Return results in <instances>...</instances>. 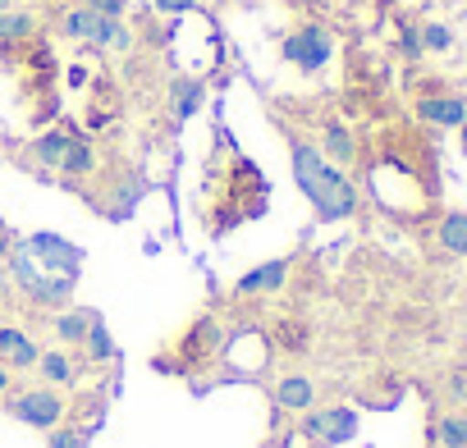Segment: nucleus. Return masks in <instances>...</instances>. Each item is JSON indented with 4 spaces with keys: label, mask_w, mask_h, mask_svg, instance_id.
Segmentation results:
<instances>
[{
    "label": "nucleus",
    "mask_w": 467,
    "mask_h": 448,
    "mask_svg": "<svg viewBox=\"0 0 467 448\" xmlns=\"http://www.w3.org/2000/svg\"><path fill=\"white\" fill-rule=\"evenodd\" d=\"M151 5H156L161 15H188V10L202 5V0H151Z\"/></svg>",
    "instance_id": "obj_28"
},
{
    "label": "nucleus",
    "mask_w": 467,
    "mask_h": 448,
    "mask_svg": "<svg viewBox=\"0 0 467 448\" xmlns=\"http://www.w3.org/2000/svg\"><path fill=\"white\" fill-rule=\"evenodd\" d=\"M37 375H42V384H51V389H74V384H78V361H74L65 348H51V352L37 357Z\"/></svg>",
    "instance_id": "obj_15"
},
{
    "label": "nucleus",
    "mask_w": 467,
    "mask_h": 448,
    "mask_svg": "<svg viewBox=\"0 0 467 448\" xmlns=\"http://www.w3.org/2000/svg\"><path fill=\"white\" fill-rule=\"evenodd\" d=\"M202 97H206V87H202L197 78H179V83L170 87V110H174V119H179V124L192 119V115L202 110Z\"/></svg>",
    "instance_id": "obj_18"
},
{
    "label": "nucleus",
    "mask_w": 467,
    "mask_h": 448,
    "mask_svg": "<svg viewBox=\"0 0 467 448\" xmlns=\"http://www.w3.org/2000/svg\"><path fill=\"white\" fill-rule=\"evenodd\" d=\"M88 5H92L97 15H106V19H124V10H129V0H88Z\"/></svg>",
    "instance_id": "obj_27"
},
{
    "label": "nucleus",
    "mask_w": 467,
    "mask_h": 448,
    "mask_svg": "<svg viewBox=\"0 0 467 448\" xmlns=\"http://www.w3.org/2000/svg\"><path fill=\"white\" fill-rule=\"evenodd\" d=\"M285 60L294 65V69H303V74H317V69H326L330 65V56H335V42H330V33L326 28H317V24H307V28H294L289 37H285Z\"/></svg>",
    "instance_id": "obj_6"
},
{
    "label": "nucleus",
    "mask_w": 467,
    "mask_h": 448,
    "mask_svg": "<svg viewBox=\"0 0 467 448\" xmlns=\"http://www.w3.org/2000/svg\"><path fill=\"white\" fill-rule=\"evenodd\" d=\"M435 439H440V448H467V416H462V412H449V416H440V425H435Z\"/></svg>",
    "instance_id": "obj_23"
},
{
    "label": "nucleus",
    "mask_w": 467,
    "mask_h": 448,
    "mask_svg": "<svg viewBox=\"0 0 467 448\" xmlns=\"http://www.w3.org/2000/svg\"><path fill=\"white\" fill-rule=\"evenodd\" d=\"M275 343H280V348H289V352H303V348H307V330H303L298 321H280Z\"/></svg>",
    "instance_id": "obj_24"
},
{
    "label": "nucleus",
    "mask_w": 467,
    "mask_h": 448,
    "mask_svg": "<svg viewBox=\"0 0 467 448\" xmlns=\"http://www.w3.org/2000/svg\"><path fill=\"white\" fill-rule=\"evenodd\" d=\"M24 248L42 266V275H69V280H78L83 252L69 239H60V234H33V239H24Z\"/></svg>",
    "instance_id": "obj_7"
},
{
    "label": "nucleus",
    "mask_w": 467,
    "mask_h": 448,
    "mask_svg": "<svg viewBox=\"0 0 467 448\" xmlns=\"http://www.w3.org/2000/svg\"><path fill=\"white\" fill-rule=\"evenodd\" d=\"M47 434H51V448H83L88 443V430H74V425H56Z\"/></svg>",
    "instance_id": "obj_26"
},
{
    "label": "nucleus",
    "mask_w": 467,
    "mask_h": 448,
    "mask_svg": "<svg viewBox=\"0 0 467 448\" xmlns=\"http://www.w3.org/2000/svg\"><path fill=\"white\" fill-rule=\"evenodd\" d=\"M453 46V33L444 24H426L421 28V51H449Z\"/></svg>",
    "instance_id": "obj_25"
},
{
    "label": "nucleus",
    "mask_w": 467,
    "mask_h": 448,
    "mask_svg": "<svg viewBox=\"0 0 467 448\" xmlns=\"http://www.w3.org/2000/svg\"><path fill=\"white\" fill-rule=\"evenodd\" d=\"M33 33H37V19L28 10H5V15H0V46L33 42Z\"/></svg>",
    "instance_id": "obj_20"
},
{
    "label": "nucleus",
    "mask_w": 467,
    "mask_h": 448,
    "mask_svg": "<svg viewBox=\"0 0 467 448\" xmlns=\"http://www.w3.org/2000/svg\"><path fill=\"white\" fill-rule=\"evenodd\" d=\"M10 5H15V0H0V15H5V10H10Z\"/></svg>",
    "instance_id": "obj_35"
},
{
    "label": "nucleus",
    "mask_w": 467,
    "mask_h": 448,
    "mask_svg": "<svg viewBox=\"0 0 467 448\" xmlns=\"http://www.w3.org/2000/svg\"><path fill=\"white\" fill-rule=\"evenodd\" d=\"M417 115L435 128H458L467 119V101L462 97H421L417 101Z\"/></svg>",
    "instance_id": "obj_14"
},
{
    "label": "nucleus",
    "mask_w": 467,
    "mask_h": 448,
    "mask_svg": "<svg viewBox=\"0 0 467 448\" xmlns=\"http://www.w3.org/2000/svg\"><path fill=\"white\" fill-rule=\"evenodd\" d=\"M449 393H453V398H462V393H467V380H462V375H453V380H449Z\"/></svg>",
    "instance_id": "obj_32"
},
{
    "label": "nucleus",
    "mask_w": 467,
    "mask_h": 448,
    "mask_svg": "<svg viewBox=\"0 0 467 448\" xmlns=\"http://www.w3.org/2000/svg\"><path fill=\"white\" fill-rule=\"evenodd\" d=\"M440 248L453 257H467V210H453L440 219Z\"/></svg>",
    "instance_id": "obj_21"
},
{
    "label": "nucleus",
    "mask_w": 467,
    "mask_h": 448,
    "mask_svg": "<svg viewBox=\"0 0 467 448\" xmlns=\"http://www.w3.org/2000/svg\"><path fill=\"white\" fill-rule=\"evenodd\" d=\"M10 375H15V371H10L5 361H0V393H10Z\"/></svg>",
    "instance_id": "obj_33"
},
{
    "label": "nucleus",
    "mask_w": 467,
    "mask_h": 448,
    "mask_svg": "<svg viewBox=\"0 0 467 448\" xmlns=\"http://www.w3.org/2000/svg\"><path fill=\"white\" fill-rule=\"evenodd\" d=\"M289 270H294V261H285V257L262 261V266H253L248 275H239L234 293H239V298H262V293H275V289H285V284H289Z\"/></svg>",
    "instance_id": "obj_8"
},
{
    "label": "nucleus",
    "mask_w": 467,
    "mask_h": 448,
    "mask_svg": "<svg viewBox=\"0 0 467 448\" xmlns=\"http://www.w3.org/2000/svg\"><path fill=\"white\" fill-rule=\"evenodd\" d=\"M215 357H220V325H215V316H197L183 334L170 339V348L156 357V366L174 371V375H197V371L215 366Z\"/></svg>",
    "instance_id": "obj_3"
},
{
    "label": "nucleus",
    "mask_w": 467,
    "mask_h": 448,
    "mask_svg": "<svg viewBox=\"0 0 467 448\" xmlns=\"http://www.w3.org/2000/svg\"><path fill=\"white\" fill-rule=\"evenodd\" d=\"M10 298H15V284H10L5 270H0V307H10Z\"/></svg>",
    "instance_id": "obj_30"
},
{
    "label": "nucleus",
    "mask_w": 467,
    "mask_h": 448,
    "mask_svg": "<svg viewBox=\"0 0 467 448\" xmlns=\"http://www.w3.org/2000/svg\"><path fill=\"white\" fill-rule=\"evenodd\" d=\"M97 147H92V137L88 133H78L74 142H69V151H65V160H60V174H65V183H83V178H92L97 174Z\"/></svg>",
    "instance_id": "obj_12"
},
{
    "label": "nucleus",
    "mask_w": 467,
    "mask_h": 448,
    "mask_svg": "<svg viewBox=\"0 0 467 448\" xmlns=\"http://www.w3.org/2000/svg\"><path fill=\"white\" fill-rule=\"evenodd\" d=\"M10 416L33 425V430H56L69 416V402L60 389L51 384H33V389H10Z\"/></svg>",
    "instance_id": "obj_4"
},
{
    "label": "nucleus",
    "mask_w": 467,
    "mask_h": 448,
    "mask_svg": "<svg viewBox=\"0 0 467 448\" xmlns=\"http://www.w3.org/2000/svg\"><path fill=\"white\" fill-rule=\"evenodd\" d=\"M92 321H97V311H92V307H65V311H56L51 330H56V339H60V343L83 348V339H88V325H92Z\"/></svg>",
    "instance_id": "obj_17"
},
{
    "label": "nucleus",
    "mask_w": 467,
    "mask_h": 448,
    "mask_svg": "<svg viewBox=\"0 0 467 448\" xmlns=\"http://www.w3.org/2000/svg\"><path fill=\"white\" fill-rule=\"evenodd\" d=\"M289 165H294V183L312 201L317 219H348L358 210V188L348 183V174L339 165H330L307 137H289Z\"/></svg>",
    "instance_id": "obj_2"
},
{
    "label": "nucleus",
    "mask_w": 467,
    "mask_h": 448,
    "mask_svg": "<svg viewBox=\"0 0 467 448\" xmlns=\"http://www.w3.org/2000/svg\"><path fill=\"white\" fill-rule=\"evenodd\" d=\"M78 133H83L78 124L60 119L56 128H47L42 137H33V160H37L42 169H60V160H65V151H69V142H74Z\"/></svg>",
    "instance_id": "obj_10"
},
{
    "label": "nucleus",
    "mask_w": 467,
    "mask_h": 448,
    "mask_svg": "<svg viewBox=\"0 0 467 448\" xmlns=\"http://www.w3.org/2000/svg\"><path fill=\"white\" fill-rule=\"evenodd\" d=\"M97 10L88 5V0H78V5H69L65 15H60V33L69 37V42H88L92 37V28H97Z\"/></svg>",
    "instance_id": "obj_19"
},
{
    "label": "nucleus",
    "mask_w": 467,
    "mask_h": 448,
    "mask_svg": "<svg viewBox=\"0 0 467 448\" xmlns=\"http://www.w3.org/2000/svg\"><path fill=\"white\" fill-rule=\"evenodd\" d=\"M24 298H28L33 307H42V311H65L69 298H74V280H69V275H42Z\"/></svg>",
    "instance_id": "obj_13"
},
{
    "label": "nucleus",
    "mask_w": 467,
    "mask_h": 448,
    "mask_svg": "<svg viewBox=\"0 0 467 448\" xmlns=\"http://www.w3.org/2000/svg\"><path fill=\"white\" fill-rule=\"evenodd\" d=\"M358 434V412L353 407H307L303 416V439L317 448H339Z\"/></svg>",
    "instance_id": "obj_5"
},
{
    "label": "nucleus",
    "mask_w": 467,
    "mask_h": 448,
    "mask_svg": "<svg viewBox=\"0 0 467 448\" xmlns=\"http://www.w3.org/2000/svg\"><path fill=\"white\" fill-rule=\"evenodd\" d=\"M37 357H42V348L33 334H24L19 325H0V361L10 371H33Z\"/></svg>",
    "instance_id": "obj_9"
},
{
    "label": "nucleus",
    "mask_w": 467,
    "mask_h": 448,
    "mask_svg": "<svg viewBox=\"0 0 467 448\" xmlns=\"http://www.w3.org/2000/svg\"><path fill=\"white\" fill-rule=\"evenodd\" d=\"M275 407H280V412H307V407H317V384H312L303 371L280 375V380H275Z\"/></svg>",
    "instance_id": "obj_11"
},
{
    "label": "nucleus",
    "mask_w": 467,
    "mask_h": 448,
    "mask_svg": "<svg viewBox=\"0 0 467 448\" xmlns=\"http://www.w3.org/2000/svg\"><path fill=\"white\" fill-rule=\"evenodd\" d=\"M83 352H88V361H110V357H115V339H110V330H106V321H101V316L88 325Z\"/></svg>",
    "instance_id": "obj_22"
},
{
    "label": "nucleus",
    "mask_w": 467,
    "mask_h": 448,
    "mask_svg": "<svg viewBox=\"0 0 467 448\" xmlns=\"http://www.w3.org/2000/svg\"><path fill=\"white\" fill-rule=\"evenodd\" d=\"M458 133H462V151H467V119H462V124H458Z\"/></svg>",
    "instance_id": "obj_34"
},
{
    "label": "nucleus",
    "mask_w": 467,
    "mask_h": 448,
    "mask_svg": "<svg viewBox=\"0 0 467 448\" xmlns=\"http://www.w3.org/2000/svg\"><path fill=\"white\" fill-rule=\"evenodd\" d=\"M403 56H408V60H412V56H421V33H417L412 24L403 28Z\"/></svg>",
    "instance_id": "obj_29"
},
{
    "label": "nucleus",
    "mask_w": 467,
    "mask_h": 448,
    "mask_svg": "<svg viewBox=\"0 0 467 448\" xmlns=\"http://www.w3.org/2000/svg\"><path fill=\"white\" fill-rule=\"evenodd\" d=\"M65 78H69V87H83V83H88V69H83V65H69Z\"/></svg>",
    "instance_id": "obj_31"
},
{
    "label": "nucleus",
    "mask_w": 467,
    "mask_h": 448,
    "mask_svg": "<svg viewBox=\"0 0 467 448\" xmlns=\"http://www.w3.org/2000/svg\"><path fill=\"white\" fill-rule=\"evenodd\" d=\"M317 151H321L330 165H339V169L358 160V142H353V133H348L339 119H330V124H326V133H321V147H317Z\"/></svg>",
    "instance_id": "obj_16"
},
{
    "label": "nucleus",
    "mask_w": 467,
    "mask_h": 448,
    "mask_svg": "<svg viewBox=\"0 0 467 448\" xmlns=\"http://www.w3.org/2000/svg\"><path fill=\"white\" fill-rule=\"evenodd\" d=\"M211 188H215V197H206V206H202L211 234H229L234 224L257 219L266 210V178L239 151H234L229 160H220V165H211Z\"/></svg>",
    "instance_id": "obj_1"
}]
</instances>
